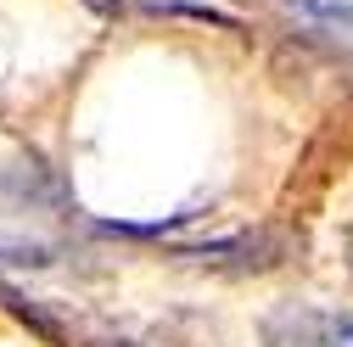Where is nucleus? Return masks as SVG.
<instances>
[{
    "label": "nucleus",
    "mask_w": 353,
    "mask_h": 347,
    "mask_svg": "<svg viewBox=\"0 0 353 347\" xmlns=\"http://www.w3.org/2000/svg\"><path fill=\"white\" fill-rule=\"evenodd\" d=\"M270 341L275 347H353V314H275L270 319Z\"/></svg>",
    "instance_id": "f257e3e1"
},
{
    "label": "nucleus",
    "mask_w": 353,
    "mask_h": 347,
    "mask_svg": "<svg viewBox=\"0 0 353 347\" xmlns=\"http://www.w3.org/2000/svg\"><path fill=\"white\" fill-rule=\"evenodd\" d=\"M180 257H191V264H219V269H270V264H281V235L247 230V235H230V241L180 246Z\"/></svg>",
    "instance_id": "f03ea898"
},
{
    "label": "nucleus",
    "mask_w": 353,
    "mask_h": 347,
    "mask_svg": "<svg viewBox=\"0 0 353 347\" xmlns=\"http://www.w3.org/2000/svg\"><path fill=\"white\" fill-rule=\"evenodd\" d=\"M0 264H6V269H46V264H51V246L0 235Z\"/></svg>",
    "instance_id": "7ed1b4c3"
},
{
    "label": "nucleus",
    "mask_w": 353,
    "mask_h": 347,
    "mask_svg": "<svg viewBox=\"0 0 353 347\" xmlns=\"http://www.w3.org/2000/svg\"><path fill=\"white\" fill-rule=\"evenodd\" d=\"M292 12L303 17H320V23H336V28H353V0H286Z\"/></svg>",
    "instance_id": "20e7f679"
},
{
    "label": "nucleus",
    "mask_w": 353,
    "mask_h": 347,
    "mask_svg": "<svg viewBox=\"0 0 353 347\" xmlns=\"http://www.w3.org/2000/svg\"><path fill=\"white\" fill-rule=\"evenodd\" d=\"M96 12H118V6H129V0H90Z\"/></svg>",
    "instance_id": "39448f33"
},
{
    "label": "nucleus",
    "mask_w": 353,
    "mask_h": 347,
    "mask_svg": "<svg viewBox=\"0 0 353 347\" xmlns=\"http://www.w3.org/2000/svg\"><path fill=\"white\" fill-rule=\"evenodd\" d=\"M90 347H141V341H123V336L112 341V336H107V341H90Z\"/></svg>",
    "instance_id": "423d86ee"
}]
</instances>
